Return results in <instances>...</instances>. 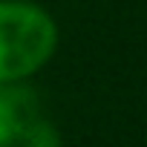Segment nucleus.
<instances>
[{
    "label": "nucleus",
    "mask_w": 147,
    "mask_h": 147,
    "mask_svg": "<svg viewBox=\"0 0 147 147\" xmlns=\"http://www.w3.org/2000/svg\"><path fill=\"white\" fill-rule=\"evenodd\" d=\"M58 20L32 0H0V84H23L55 58Z\"/></svg>",
    "instance_id": "obj_1"
},
{
    "label": "nucleus",
    "mask_w": 147,
    "mask_h": 147,
    "mask_svg": "<svg viewBox=\"0 0 147 147\" xmlns=\"http://www.w3.org/2000/svg\"><path fill=\"white\" fill-rule=\"evenodd\" d=\"M43 115L38 92L23 84H0V147H20L26 130Z\"/></svg>",
    "instance_id": "obj_2"
},
{
    "label": "nucleus",
    "mask_w": 147,
    "mask_h": 147,
    "mask_svg": "<svg viewBox=\"0 0 147 147\" xmlns=\"http://www.w3.org/2000/svg\"><path fill=\"white\" fill-rule=\"evenodd\" d=\"M20 147H63V138H61V130H58L46 115H40V118L26 130Z\"/></svg>",
    "instance_id": "obj_3"
}]
</instances>
